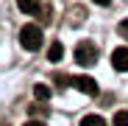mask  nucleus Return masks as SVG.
Instances as JSON below:
<instances>
[{
  "instance_id": "6",
  "label": "nucleus",
  "mask_w": 128,
  "mask_h": 126,
  "mask_svg": "<svg viewBox=\"0 0 128 126\" xmlns=\"http://www.w3.org/2000/svg\"><path fill=\"white\" fill-rule=\"evenodd\" d=\"M61 56H64V45L61 42H53V45L48 48V59L50 62H61Z\"/></svg>"
},
{
  "instance_id": "4",
  "label": "nucleus",
  "mask_w": 128,
  "mask_h": 126,
  "mask_svg": "<svg viewBox=\"0 0 128 126\" xmlns=\"http://www.w3.org/2000/svg\"><path fill=\"white\" fill-rule=\"evenodd\" d=\"M112 65H114V70H120V73L128 70V48H117V51L112 53Z\"/></svg>"
},
{
  "instance_id": "7",
  "label": "nucleus",
  "mask_w": 128,
  "mask_h": 126,
  "mask_svg": "<svg viewBox=\"0 0 128 126\" xmlns=\"http://www.w3.org/2000/svg\"><path fill=\"white\" fill-rule=\"evenodd\" d=\"M81 126H106V120L100 115H86V118L81 120Z\"/></svg>"
},
{
  "instance_id": "12",
  "label": "nucleus",
  "mask_w": 128,
  "mask_h": 126,
  "mask_svg": "<svg viewBox=\"0 0 128 126\" xmlns=\"http://www.w3.org/2000/svg\"><path fill=\"white\" fill-rule=\"evenodd\" d=\"M25 126H45V123H42V120H28Z\"/></svg>"
},
{
  "instance_id": "1",
  "label": "nucleus",
  "mask_w": 128,
  "mask_h": 126,
  "mask_svg": "<svg viewBox=\"0 0 128 126\" xmlns=\"http://www.w3.org/2000/svg\"><path fill=\"white\" fill-rule=\"evenodd\" d=\"M20 45H22L25 51H39L42 48V28L39 25H22L20 28Z\"/></svg>"
},
{
  "instance_id": "9",
  "label": "nucleus",
  "mask_w": 128,
  "mask_h": 126,
  "mask_svg": "<svg viewBox=\"0 0 128 126\" xmlns=\"http://www.w3.org/2000/svg\"><path fill=\"white\" fill-rule=\"evenodd\" d=\"M112 126H128V112H125V109L114 112V120H112Z\"/></svg>"
},
{
  "instance_id": "2",
  "label": "nucleus",
  "mask_w": 128,
  "mask_h": 126,
  "mask_svg": "<svg viewBox=\"0 0 128 126\" xmlns=\"http://www.w3.org/2000/svg\"><path fill=\"white\" fill-rule=\"evenodd\" d=\"M75 62L81 67H92L98 62V48L92 45V42H78L75 45Z\"/></svg>"
},
{
  "instance_id": "5",
  "label": "nucleus",
  "mask_w": 128,
  "mask_h": 126,
  "mask_svg": "<svg viewBox=\"0 0 128 126\" xmlns=\"http://www.w3.org/2000/svg\"><path fill=\"white\" fill-rule=\"evenodd\" d=\"M17 6L22 14H31V17H42V3L39 0H17Z\"/></svg>"
},
{
  "instance_id": "3",
  "label": "nucleus",
  "mask_w": 128,
  "mask_h": 126,
  "mask_svg": "<svg viewBox=\"0 0 128 126\" xmlns=\"http://www.w3.org/2000/svg\"><path fill=\"white\" fill-rule=\"evenodd\" d=\"M67 81H70V87L86 93V95H98V81L92 76H67Z\"/></svg>"
},
{
  "instance_id": "11",
  "label": "nucleus",
  "mask_w": 128,
  "mask_h": 126,
  "mask_svg": "<svg viewBox=\"0 0 128 126\" xmlns=\"http://www.w3.org/2000/svg\"><path fill=\"white\" fill-rule=\"evenodd\" d=\"M31 115H48V107H39V104H34V107H31Z\"/></svg>"
},
{
  "instance_id": "8",
  "label": "nucleus",
  "mask_w": 128,
  "mask_h": 126,
  "mask_svg": "<svg viewBox=\"0 0 128 126\" xmlns=\"http://www.w3.org/2000/svg\"><path fill=\"white\" fill-rule=\"evenodd\" d=\"M34 95H36L39 101H48V98H50V87H45V84H36V87H34Z\"/></svg>"
},
{
  "instance_id": "13",
  "label": "nucleus",
  "mask_w": 128,
  "mask_h": 126,
  "mask_svg": "<svg viewBox=\"0 0 128 126\" xmlns=\"http://www.w3.org/2000/svg\"><path fill=\"white\" fill-rule=\"evenodd\" d=\"M95 3H98V6H109L112 0H95Z\"/></svg>"
},
{
  "instance_id": "10",
  "label": "nucleus",
  "mask_w": 128,
  "mask_h": 126,
  "mask_svg": "<svg viewBox=\"0 0 128 126\" xmlns=\"http://www.w3.org/2000/svg\"><path fill=\"white\" fill-rule=\"evenodd\" d=\"M117 31H120V36H122V39H128V20H122V23L117 25Z\"/></svg>"
}]
</instances>
